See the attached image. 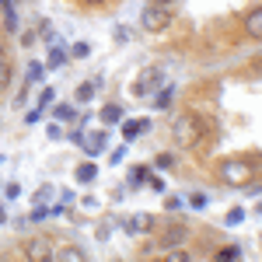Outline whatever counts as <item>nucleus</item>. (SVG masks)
<instances>
[{
  "instance_id": "4be33fe9",
  "label": "nucleus",
  "mask_w": 262,
  "mask_h": 262,
  "mask_svg": "<svg viewBox=\"0 0 262 262\" xmlns=\"http://www.w3.org/2000/svg\"><path fill=\"white\" fill-rule=\"evenodd\" d=\"M7 84H11V67L0 63V91H7Z\"/></svg>"
},
{
  "instance_id": "7c9ffc66",
  "label": "nucleus",
  "mask_w": 262,
  "mask_h": 262,
  "mask_svg": "<svg viewBox=\"0 0 262 262\" xmlns=\"http://www.w3.org/2000/svg\"><path fill=\"white\" fill-rule=\"evenodd\" d=\"M0 7H4V14H7V11H14V0H0Z\"/></svg>"
},
{
  "instance_id": "6e6552de",
  "label": "nucleus",
  "mask_w": 262,
  "mask_h": 262,
  "mask_svg": "<svg viewBox=\"0 0 262 262\" xmlns=\"http://www.w3.org/2000/svg\"><path fill=\"white\" fill-rule=\"evenodd\" d=\"M105 140H108V137H105V133H91V137H84V150H88V158H95V154H101V150H105Z\"/></svg>"
},
{
  "instance_id": "ddd939ff",
  "label": "nucleus",
  "mask_w": 262,
  "mask_h": 262,
  "mask_svg": "<svg viewBox=\"0 0 262 262\" xmlns=\"http://www.w3.org/2000/svg\"><path fill=\"white\" fill-rule=\"evenodd\" d=\"M63 63H67V53H63L60 46H53V49H49V60H46V67H49V70H56V67H63Z\"/></svg>"
},
{
  "instance_id": "cd10ccee",
  "label": "nucleus",
  "mask_w": 262,
  "mask_h": 262,
  "mask_svg": "<svg viewBox=\"0 0 262 262\" xmlns=\"http://www.w3.org/2000/svg\"><path fill=\"white\" fill-rule=\"evenodd\" d=\"M158 168H175V158H171V154H158Z\"/></svg>"
},
{
  "instance_id": "b1692460",
  "label": "nucleus",
  "mask_w": 262,
  "mask_h": 262,
  "mask_svg": "<svg viewBox=\"0 0 262 262\" xmlns=\"http://www.w3.org/2000/svg\"><path fill=\"white\" fill-rule=\"evenodd\" d=\"M4 25H7V32H18V11H7L4 14Z\"/></svg>"
},
{
  "instance_id": "1a4fd4ad",
  "label": "nucleus",
  "mask_w": 262,
  "mask_h": 262,
  "mask_svg": "<svg viewBox=\"0 0 262 262\" xmlns=\"http://www.w3.org/2000/svg\"><path fill=\"white\" fill-rule=\"evenodd\" d=\"M147 126H150L147 119H126V122H122V137H126V140H133V137L147 133Z\"/></svg>"
},
{
  "instance_id": "393cba45",
  "label": "nucleus",
  "mask_w": 262,
  "mask_h": 262,
  "mask_svg": "<svg viewBox=\"0 0 262 262\" xmlns=\"http://www.w3.org/2000/svg\"><path fill=\"white\" fill-rule=\"evenodd\" d=\"M88 53H91V46H88V42H77V46L70 49V56H77V60H84Z\"/></svg>"
},
{
  "instance_id": "72a5a7b5",
  "label": "nucleus",
  "mask_w": 262,
  "mask_h": 262,
  "mask_svg": "<svg viewBox=\"0 0 262 262\" xmlns=\"http://www.w3.org/2000/svg\"><path fill=\"white\" fill-rule=\"evenodd\" d=\"M0 63H4V49H0Z\"/></svg>"
},
{
  "instance_id": "39448f33",
  "label": "nucleus",
  "mask_w": 262,
  "mask_h": 262,
  "mask_svg": "<svg viewBox=\"0 0 262 262\" xmlns=\"http://www.w3.org/2000/svg\"><path fill=\"white\" fill-rule=\"evenodd\" d=\"M53 242L49 238H32V242L25 245V259H32V262H49L53 259Z\"/></svg>"
},
{
  "instance_id": "9d476101",
  "label": "nucleus",
  "mask_w": 262,
  "mask_h": 262,
  "mask_svg": "<svg viewBox=\"0 0 262 262\" xmlns=\"http://www.w3.org/2000/svg\"><path fill=\"white\" fill-rule=\"evenodd\" d=\"M53 259L56 262H84V252L74 248V245H67V248H56V252H53Z\"/></svg>"
},
{
  "instance_id": "f257e3e1",
  "label": "nucleus",
  "mask_w": 262,
  "mask_h": 262,
  "mask_svg": "<svg viewBox=\"0 0 262 262\" xmlns=\"http://www.w3.org/2000/svg\"><path fill=\"white\" fill-rule=\"evenodd\" d=\"M221 182L224 185H248V182H255V168L252 161H245V158H231V161L221 164Z\"/></svg>"
},
{
  "instance_id": "c756f323",
  "label": "nucleus",
  "mask_w": 262,
  "mask_h": 262,
  "mask_svg": "<svg viewBox=\"0 0 262 262\" xmlns=\"http://www.w3.org/2000/svg\"><path fill=\"white\" fill-rule=\"evenodd\" d=\"M42 119V112L39 108H35V112H28V116H25V122H28V126H32V122H39Z\"/></svg>"
},
{
  "instance_id": "20e7f679",
  "label": "nucleus",
  "mask_w": 262,
  "mask_h": 262,
  "mask_svg": "<svg viewBox=\"0 0 262 262\" xmlns=\"http://www.w3.org/2000/svg\"><path fill=\"white\" fill-rule=\"evenodd\" d=\"M161 77H164L161 67H150V70H143L140 77H137V84H133V95H137V98H150V95L161 88Z\"/></svg>"
},
{
  "instance_id": "7ed1b4c3",
  "label": "nucleus",
  "mask_w": 262,
  "mask_h": 262,
  "mask_svg": "<svg viewBox=\"0 0 262 262\" xmlns=\"http://www.w3.org/2000/svg\"><path fill=\"white\" fill-rule=\"evenodd\" d=\"M143 32H164L171 25V7H161V4H150L147 11L140 14Z\"/></svg>"
},
{
  "instance_id": "473e14b6",
  "label": "nucleus",
  "mask_w": 262,
  "mask_h": 262,
  "mask_svg": "<svg viewBox=\"0 0 262 262\" xmlns=\"http://www.w3.org/2000/svg\"><path fill=\"white\" fill-rule=\"evenodd\" d=\"M150 4H161V7H168V4H171V0H150Z\"/></svg>"
},
{
  "instance_id": "a878e982",
  "label": "nucleus",
  "mask_w": 262,
  "mask_h": 262,
  "mask_svg": "<svg viewBox=\"0 0 262 262\" xmlns=\"http://www.w3.org/2000/svg\"><path fill=\"white\" fill-rule=\"evenodd\" d=\"M28 81H32V84L42 81V63H32V67H28Z\"/></svg>"
},
{
  "instance_id": "f3484780",
  "label": "nucleus",
  "mask_w": 262,
  "mask_h": 262,
  "mask_svg": "<svg viewBox=\"0 0 262 262\" xmlns=\"http://www.w3.org/2000/svg\"><path fill=\"white\" fill-rule=\"evenodd\" d=\"M168 101H171V88H168V84H161V91L154 95V105H158V108H164Z\"/></svg>"
},
{
  "instance_id": "aec40b11",
  "label": "nucleus",
  "mask_w": 262,
  "mask_h": 262,
  "mask_svg": "<svg viewBox=\"0 0 262 262\" xmlns=\"http://www.w3.org/2000/svg\"><path fill=\"white\" fill-rule=\"evenodd\" d=\"M39 35L46 42H53V46H56V32H53V25H49V21H42V25H39Z\"/></svg>"
},
{
  "instance_id": "412c9836",
  "label": "nucleus",
  "mask_w": 262,
  "mask_h": 262,
  "mask_svg": "<svg viewBox=\"0 0 262 262\" xmlns=\"http://www.w3.org/2000/svg\"><path fill=\"white\" fill-rule=\"evenodd\" d=\"M168 259L171 262H189V252H182V245H175V248H168Z\"/></svg>"
},
{
  "instance_id": "dca6fc26",
  "label": "nucleus",
  "mask_w": 262,
  "mask_h": 262,
  "mask_svg": "<svg viewBox=\"0 0 262 262\" xmlns=\"http://www.w3.org/2000/svg\"><path fill=\"white\" fill-rule=\"evenodd\" d=\"M53 116H56L60 122H70L74 116H77V108H74V105H56V112H53Z\"/></svg>"
},
{
  "instance_id": "a211bd4d",
  "label": "nucleus",
  "mask_w": 262,
  "mask_h": 262,
  "mask_svg": "<svg viewBox=\"0 0 262 262\" xmlns=\"http://www.w3.org/2000/svg\"><path fill=\"white\" fill-rule=\"evenodd\" d=\"M95 88H98V81H95V84H81V88H77V101H91Z\"/></svg>"
},
{
  "instance_id": "423d86ee",
  "label": "nucleus",
  "mask_w": 262,
  "mask_h": 262,
  "mask_svg": "<svg viewBox=\"0 0 262 262\" xmlns=\"http://www.w3.org/2000/svg\"><path fill=\"white\" fill-rule=\"evenodd\" d=\"M185 238H189V227H185V224H171L161 234V248H175V245H182Z\"/></svg>"
},
{
  "instance_id": "c85d7f7f",
  "label": "nucleus",
  "mask_w": 262,
  "mask_h": 262,
  "mask_svg": "<svg viewBox=\"0 0 262 262\" xmlns=\"http://www.w3.org/2000/svg\"><path fill=\"white\" fill-rule=\"evenodd\" d=\"M49 101H53V88H46V91H42V98H39V112L46 108V105H49Z\"/></svg>"
},
{
  "instance_id": "5701e85b",
  "label": "nucleus",
  "mask_w": 262,
  "mask_h": 262,
  "mask_svg": "<svg viewBox=\"0 0 262 262\" xmlns=\"http://www.w3.org/2000/svg\"><path fill=\"white\" fill-rule=\"evenodd\" d=\"M189 206H192V210H203V206H206V196H203V192H192V196H189Z\"/></svg>"
},
{
  "instance_id": "f8f14e48",
  "label": "nucleus",
  "mask_w": 262,
  "mask_h": 262,
  "mask_svg": "<svg viewBox=\"0 0 262 262\" xmlns=\"http://www.w3.org/2000/svg\"><path fill=\"white\" fill-rule=\"evenodd\" d=\"M101 122H105V126H116V122H122V108L108 101V105L101 108Z\"/></svg>"
},
{
  "instance_id": "9b49d317",
  "label": "nucleus",
  "mask_w": 262,
  "mask_h": 262,
  "mask_svg": "<svg viewBox=\"0 0 262 262\" xmlns=\"http://www.w3.org/2000/svg\"><path fill=\"white\" fill-rule=\"evenodd\" d=\"M245 32H248L252 39H259V35H262V11H259V7L245 18Z\"/></svg>"
},
{
  "instance_id": "0eeeda50",
  "label": "nucleus",
  "mask_w": 262,
  "mask_h": 262,
  "mask_svg": "<svg viewBox=\"0 0 262 262\" xmlns=\"http://www.w3.org/2000/svg\"><path fill=\"white\" fill-rule=\"evenodd\" d=\"M150 227H154V217H150V213H133V217L126 221V231H129L133 238H137V234H147Z\"/></svg>"
},
{
  "instance_id": "4468645a",
  "label": "nucleus",
  "mask_w": 262,
  "mask_h": 262,
  "mask_svg": "<svg viewBox=\"0 0 262 262\" xmlns=\"http://www.w3.org/2000/svg\"><path fill=\"white\" fill-rule=\"evenodd\" d=\"M95 175H98V171H95V164H91V161H88V164H81V168L74 171V179H77V182H84V185H88V182H95Z\"/></svg>"
},
{
  "instance_id": "2f4dec72",
  "label": "nucleus",
  "mask_w": 262,
  "mask_h": 262,
  "mask_svg": "<svg viewBox=\"0 0 262 262\" xmlns=\"http://www.w3.org/2000/svg\"><path fill=\"white\" fill-rule=\"evenodd\" d=\"M0 224H7V213H4V206H0Z\"/></svg>"
},
{
  "instance_id": "6ab92c4d",
  "label": "nucleus",
  "mask_w": 262,
  "mask_h": 262,
  "mask_svg": "<svg viewBox=\"0 0 262 262\" xmlns=\"http://www.w3.org/2000/svg\"><path fill=\"white\" fill-rule=\"evenodd\" d=\"M217 259H242V248H238V245H227V248L217 252Z\"/></svg>"
},
{
  "instance_id": "2eb2a0df",
  "label": "nucleus",
  "mask_w": 262,
  "mask_h": 262,
  "mask_svg": "<svg viewBox=\"0 0 262 262\" xmlns=\"http://www.w3.org/2000/svg\"><path fill=\"white\" fill-rule=\"evenodd\" d=\"M147 179H150V168H143V164H140V168H133V171H129V185H143Z\"/></svg>"
},
{
  "instance_id": "f03ea898",
  "label": "nucleus",
  "mask_w": 262,
  "mask_h": 262,
  "mask_svg": "<svg viewBox=\"0 0 262 262\" xmlns=\"http://www.w3.org/2000/svg\"><path fill=\"white\" fill-rule=\"evenodd\" d=\"M171 137H175V143H179V147H192V143H200V137H203L200 116H192V112L179 116V119H175V126H171Z\"/></svg>"
},
{
  "instance_id": "bb28decb",
  "label": "nucleus",
  "mask_w": 262,
  "mask_h": 262,
  "mask_svg": "<svg viewBox=\"0 0 262 262\" xmlns=\"http://www.w3.org/2000/svg\"><path fill=\"white\" fill-rule=\"evenodd\" d=\"M242 221H245V210H242V206H234V210L227 213V224H242Z\"/></svg>"
}]
</instances>
